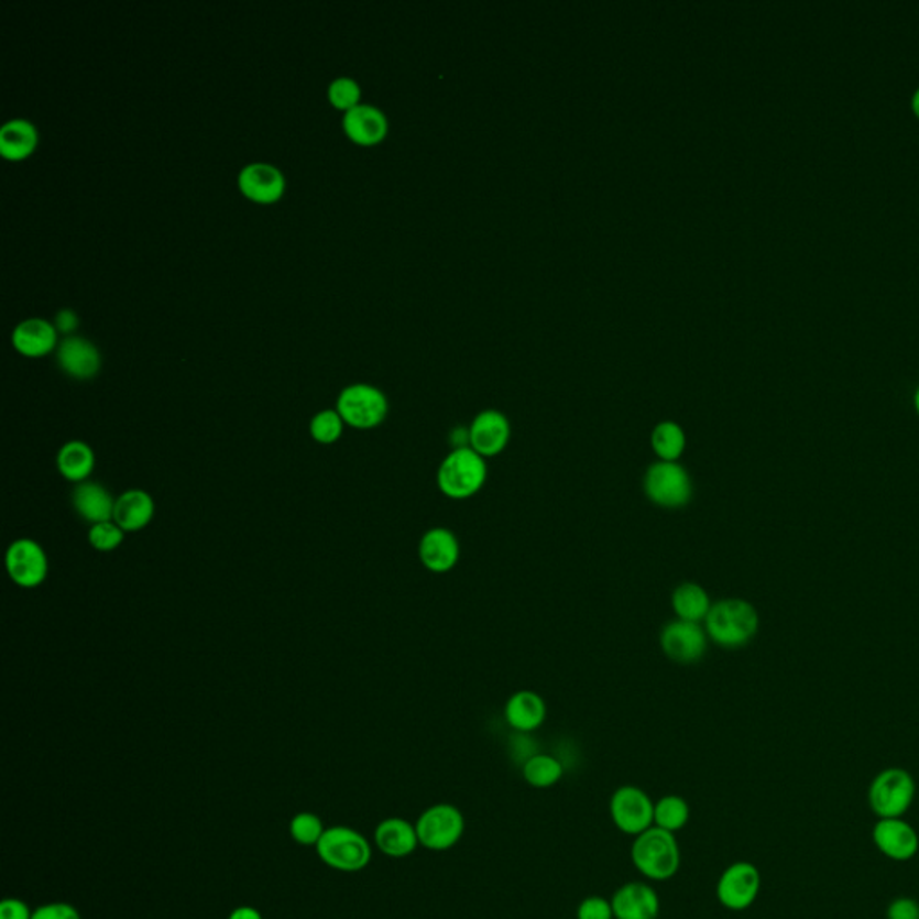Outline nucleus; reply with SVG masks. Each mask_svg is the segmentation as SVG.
I'll return each mask as SVG.
<instances>
[{
  "mask_svg": "<svg viewBox=\"0 0 919 919\" xmlns=\"http://www.w3.org/2000/svg\"><path fill=\"white\" fill-rule=\"evenodd\" d=\"M289 833H292L293 841L302 846H317L321 835L326 833V828L317 813L300 812L289 822Z\"/></svg>",
  "mask_w": 919,
  "mask_h": 919,
  "instance_id": "31",
  "label": "nucleus"
},
{
  "mask_svg": "<svg viewBox=\"0 0 919 919\" xmlns=\"http://www.w3.org/2000/svg\"><path fill=\"white\" fill-rule=\"evenodd\" d=\"M389 408L386 395L365 383L347 386L336 403V412L341 415L343 423L354 429L378 428L385 423Z\"/></svg>",
  "mask_w": 919,
  "mask_h": 919,
  "instance_id": "7",
  "label": "nucleus"
},
{
  "mask_svg": "<svg viewBox=\"0 0 919 919\" xmlns=\"http://www.w3.org/2000/svg\"><path fill=\"white\" fill-rule=\"evenodd\" d=\"M343 426H346V423H343V418H341V415L336 409H324V412L313 417L309 431H311V437L318 444L329 446V444H335L340 440L341 434H343Z\"/></svg>",
  "mask_w": 919,
  "mask_h": 919,
  "instance_id": "32",
  "label": "nucleus"
},
{
  "mask_svg": "<svg viewBox=\"0 0 919 919\" xmlns=\"http://www.w3.org/2000/svg\"><path fill=\"white\" fill-rule=\"evenodd\" d=\"M6 569L17 586L34 589L47 579L50 560L36 540L19 539L6 551Z\"/></svg>",
  "mask_w": 919,
  "mask_h": 919,
  "instance_id": "12",
  "label": "nucleus"
},
{
  "mask_svg": "<svg viewBox=\"0 0 919 919\" xmlns=\"http://www.w3.org/2000/svg\"><path fill=\"white\" fill-rule=\"evenodd\" d=\"M58 343V329L42 318L22 321L13 332V346L20 354L30 358L50 354Z\"/></svg>",
  "mask_w": 919,
  "mask_h": 919,
  "instance_id": "24",
  "label": "nucleus"
},
{
  "mask_svg": "<svg viewBox=\"0 0 919 919\" xmlns=\"http://www.w3.org/2000/svg\"><path fill=\"white\" fill-rule=\"evenodd\" d=\"M912 105H915L916 113L919 116V88L916 90L915 98H912Z\"/></svg>",
  "mask_w": 919,
  "mask_h": 919,
  "instance_id": "42",
  "label": "nucleus"
},
{
  "mask_svg": "<svg viewBox=\"0 0 919 919\" xmlns=\"http://www.w3.org/2000/svg\"><path fill=\"white\" fill-rule=\"evenodd\" d=\"M577 919H614L613 905L603 896H589L580 901Z\"/></svg>",
  "mask_w": 919,
  "mask_h": 919,
  "instance_id": "35",
  "label": "nucleus"
},
{
  "mask_svg": "<svg viewBox=\"0 0 919 919\" xmlns=\"http://www.w3.org/2000/svg\"><path fill=\"white\" fill-rule=\"evenodd\" d=\"M915 404H916V409H918V414H919V389L916 390Z\"/></svg>",
  "mask_w": 919,
  "mask_h": 919,
  "instance_id": "43",
  "label": "nucleus"
},
{
  "mask_svg": "<svg viewBox=\"0 0 919 919\" xmlns=\"http://www.w3.org/2000/svg\"><path fill=\"white\" fill-rule=\"evenodd\" d=\"M690 821V807L681 796H665L654 805V827L676 833Z\"/></svg>",
  "mask_w": 919,
  "mask_h": 919,
  "instance_id": "30",
  "label": "nucleus"
},
{
  "mask_svg": "<svg viewBox=\"0 0 919 919\" xmlns=\"http://www.w3.org/2000/svg\"><path fill=\"white\" fill-rule=\"evenodd\" d=\"M56 466L67 482L84 483L92 474L96 466V455L88 444L81 440H70L59 449Z\"/></svg>",
  "mask_w": 919,
  "mask_h": 919,
  "instance_id": "27",
  "label": "nucleus"
},
{
  "mask_svg": "<svg viewBox=\"0 0 919 919\" xmlns=\"http://www.w3.org/2000/svg\"><path fill=\"white\" fill-rule=\"evenodd\" d=\"M374 839L380 852L394 858L412 855L420 844L415 824L401 818L381 821L375 828Z\"/></svg>",
  "mask_w": 919,
  "mask_h": 919,
  "instance_id": "21",
  "label": "nucleus"
},
{
  "mask_svg": "<svg viewBox=\"0 0 919 919\" xmlns=\"http://www.w3.org/2000/svg\"><path fill=\"white\" fill-rule=\"evenodd\" d=\"M88 540H90L94 550H118L119 546L122 545V540H124V530H122L121 526L116 525V521H105V523L90 526Z\"/></svg>",
  "mask_w": 919,
  "mask_h": 919,
  "instance_id": "33",
  "label": "nucleus"
},
{
  "mask_svg": "<svg viewBox=\"0 0 919 919\" xmlns=\"http://www.w3.org/2000/svg\"><path fill=\"white\" fill-rule=\"evenodd\" d=\"M762 890V875L751 862L740 861L725 867L716 884V898L725 909H750Z\"/></svg>",
  "mask_w": 919,
  "mask_h": 919,
  "instance_id": "10",
  "label": "nucleus"
},
{
  "mask_svg": "<svg viewBox=\"0 0 919 919\" xmlns=\"http://www.w3.org/2000/svg\"><path fill=\"white\" fill-rule=\"evenodd\" d=\"M449 444H451V451H455V449H468L469 428L458 426V428L452 429L451 435H449Z\"/></svg>",
  "mask_w": 919,
  "mask_h": 919,
  "instance_id": "40",
  "label": "nucleus"
},
{
  "mask_svg": "<svg viewBox=\"0 0 919 919\" xmlns=\"http://www.w3.org/2000/svg\"><path fill=\"white\" fill-rule=\"evenodd\" d=\"M239 189L247 198L258 204H275L286 189L284 175L272 164L255 162L239 173Z\"/></svg>",
  "mask_w": 919,
  "mask_h": 919,
  "instance_id": "16",
  "label": "nucleus"
},
{
  "mask_svg": "<svg viewBox=\"0 0 919 919\" xmlns=\"http://www.w3.org/2000/svg\"><path fill=\"white\" fill-rule=\"evenodd\" d=\"M654 805L645 790L625 785L613 794L609 810L620 832L637 836L654 827Z\"/></svg>",
  "mask_w": 919,
  "mask_h": 919,
  "instance_id": "9",
  "label": "nucleus"
},
{
  "mask_svg": "<svg viewBox=\"0 0 919 919\" xmlns=\"http://www.w3.org/2000/svg\"><path fill=\"white\" fill-rule=\"evenodd\" d=\"M58 363L74 380H92L101 369V355L85 338H67L59 346Z\"/></svg>",
  "mask_w": 919,
  "mask_h": 919,
  "instance_id": "19",
  "label": "nucleus"
},
{
  "mask_svg": "<svg viewBox=\"0 0 919 919\" xmlns=\"http://www.w3.org/2000/svg\"><path fill=\"white\" fill-rule=\"evenodd\" d=\"M708 634L701 623L674 620L663 627L659 645L668 659L679 665L701 661L708 650Z\"/></svg>",
  "mask_w": 919,
  "mask_h": 919,
  "instance_id": "11",
  "label": "nucleus"
},
{
  "mask_svg": "<svg viewBox=\"0 0 919 919\" xmlns=\"http://www.w3.org/2000/svg\"><path fill=\"white\" fill-rule=\"evenodd\" d=\"M759 627L758 611L742 599H724L713 603L705 616V634L722 648L745 647Z\"/></svg>",
  "mask_w": 919,
  "mask_h": 919,
  "instance_id": "1",
  "label": "nucleus"
},
{
  "mask_svg": "<svg viewBox=\"0 0 919 919\" xmlns=\"http://www.w3.org/2000/svg\"><path fill=\"white\" fill-rule=\"evenodd\" d=\"M711 605L710 594L697 582H682L671 593V609L682 622H704Z\"/></svg>",
  "mask_w": 919,
  "mask_h": 919,
  "instance_id": "26",
  "label": "nucleus"
},
{
  "mask_svg": "<svg viewBox=\"0 0 919 919\" xmlns=\"http://www.w3.org/2000/svg\"><path fill=\"white\" fill-rule=\"evenodd\" d=\"M418 842L429 852H448L466 832V819L457 807L440 802L420 813L415 822Z\"/></svg>",
  "mask_w": 919,
  "mask_h": 919,
  "instance_id": "8",
  "label": "nucleus"
},
{
  "mask_svg": "<svg viewBox=\"0 0 919 919\" xmlns=\"http://www.w3.org/2000/svg\"><path fill=\"white\" fill-rule=\"evenodd\" d=\"M634 867L648 880H668L681 866V850L676 833L661 828H648L639 833L633 844Z\"/></svg>",
  "mask_w": 919,
  "mask_h": 919,
  "instance_id": "2",
  "label": "nucleus"
},
{
  "mask_svg": "<svg viewBox=\"0 0 919 919\" xmlns=\"http://www.w3.org/2000/svg\"><path fill=\"white\" fill-rule=\"evenodd\" d=\"M650 446L659 462H679L686 449L685 429L674 420H663L653 429Z\"/></svg>",
  "mask_w": 919,
  "mask_h": 919,
  "instance_id": "28",
  "label": "nucleus"
},
{
  "mask_svg": "<svg viewBox=\"0 0 919 919\" xmlns=\"http://www.w3.org/2000/svg\"><path fill=\"white\" fill-rule=\"evenodd\" d=\"M887 919H919V901L910 896H900L887 905Z\"/></svg>",
  "mask_w": 919,
  "mask_h": 919,
  "instance_id": "37",
  "label": "nucleus"
},
{
  "mask_svg": "<svg viewBox=\"0 0 919 919\" xmlns=\"http://www.w3.org/2000/svg\"><path fill=\"white\" fill-rule=\"evenodd\" d=\"M229 919H263V915L255 907L243 905V907H238V909L232 910Z\"/></svg>",
  "mask_w": 919,
  "mask_h": 919,
  "instance_id": "41",
  "label": "nucleus"
},
{
  "mask_svg": "<svg viewBox=\"0 0 919 919\" xmlns=\"http://www.w3.org/2000/svg\"><path fill=\"white\" fill-rule=\"evenodd\" d=\"M329 101H331L332 107L349 112L352 108L361 105L360 84L352 78L335 79L329 87Z\"/></svg>",
  "mask_w": 919,
  "mask_h": 919,
  "instance_id": "34",
  "label": "nucleus"
},
{
  "mask_svg": "<svg viewBox=\"0 0 919 919\" xmlns=\"http://www.w3.org/2000/svg\"><path fill=\"white\" fill-rule=\"evenodd\" d=\"M39 144V133L33 122L25 119H13L6 122L0 130V153L6 161H24L33 153Z\"/></svg>",
  "mask_w": 919,
  "mask_h": 919,
  "instance_id": "25",
  "label": "nucleus"
},
{
  "mask_svg": "<svg viewBox=\"0 0 919 919\" xmlns=\"http://www.w3.org/2000/svg\"><path fill=\"white\" fill-rule=\"evenodd\" d=\"M511 437V420L500 409H483L469 426V448L485 460L502 455Z\"/></svg>",
  "mask_w": 919,
  "mask_h": 919,
  "instance_id": "13",
  "label": "nucleus"
},
{
  "mask_svg": "<svg viewBox=\"0 0 919 919\" xmlns=\"http://www.w3.org/2000/svg\"><path fill=\"white\" fill-rule=\"evenodd\" d=\"M155 516V502L147 492L133 491L122 492L116 500L113 508V521L124 532L144 530Z\"/></svg>",
  "mask_w": 919,
  "mask_h": 919,
  "instance_id": "23",
  "label": "nucleus"
},
{
  "mask_svg": "<svg viewBox=\"0 0 919 919\" xmlns=\"http://www.w3.org/2000/svg\"><path fill=\"white\" fill-rule=\"evenodd\" d=\"M546 702L539 693L530 690L516 691L506 701L505 720L517 733H532L539 730L546 720Z\"/></svg>",
  "mask_w": 919,
  "mask_h": 919,
  "instance_id": "20",
  "label": "nucleus"
},
{
  "mask_svg": "<svg viewBox=\"0 0 919 919\" xmlns=\"http://www.w3.org/2000/svg\"><path fill=\"white\" fill-rule=\"evenodd\" d=\"M643 491L654 505L676 511L691 502L693 482L690 472L679 462H659L648 466L643 477Z\"/></svg>",
  "mask_w": 919,
  "mask_h": 919,
  "instance_id": "5",
  "label": "nucleus"
},
{
  "mask_svg": "<svg viewBox=\"0 0 919 919\" xmlns=\"http://www.w3.org/2000/svg\"><path fill=\"white\" fill-rule=\"evenodd\" d=\"M614 919H657L659 896L643 882H628L614 893Z\"/></svg>",
  "mask_w": 919,
  "mask_h": 919,
  "instance_id": "17",
  "label": "nucleus"
},
{
  "mask_svg": "<svg viewBox=\"0 0 919 919\" xmlns=\"http://www.w3.org/2000/svg\"><path fill=\"white\" fill-rule=\"evenodd\" d=\"M565 774V767L559 759L550 754H534L523 764V776L526 784L535 788H550L559 784Z\"/></svg>",
  "mask_w": 919,
  "mask_h": 919,
  "instance_id": "29",
  "label": "nucleus"
},
{
  "mask_svg": "<svg viewBox=\"0 0 919 919\" xmlns=\"http://www.w3.org/2000/svg\"><path fill=\"white\" fill-rule=\"evenodd\" d=\"M31 919H81V916L73 905L54 901V904H45L33 910Z\"/></svg>",
  "mask_w": 919,
  "mask_h": 919,
  "instance_id": "36",
  "label": "nucleus"
},
{
  "mask_svg": "<svg viewBox=\"0 0 919 919\" xmlns=\"http://www.w3.org/2000/svg\"><path fill=\"white\" fill-rule=\"evenodd\" d=\"M343 130L347 136L360 146L380 144L389 133V119L374 105H358L346 113Z\"/></svg>",
  "mask_w": 919,
  "mask_h": 919,
  "instance_id": "18",
  "label": "nucleus"
},
{
  "mask_svg": "<svg viewBox=\"0 0 919 919\" xmlns=\"http://www.w3.org/2000/svg\"><path fill=\"white\" fill-rule=\"evenodd\" d=\"M78 327V317L70 309H64L56 315V329L62 332H73Z\"/></svg>",
  "mask_w": 919,
  "mask_h": 919,
  "instance_id": "39",
  "label": "nucleus"
},
{
  "mask_svg": "<svg viewBox=\"0 0 919 919\" xmlns=\"http://www.w3.org/2000/svg\"><path fill=\"white\" fill-rule=\"evenodd\" d=\"M916 799V781L909 770L890 767L871 781L867 802L878 819L904 818Z\"/></svg>",
  "mask_w": 919,
  "mask_h": 919,
  "instance_id": "4",
  "label": "nucleus"
},
{
  "mask_svg": "<svg viewBox=\"0 0 919 919\" xmlns=\"http://www.w3.org/2000/svg\"><path fill=\"white\" fill-rule=\"evenodd\" d=\"M73 505L78 516L92 525L113 521L116 500L112 494L96 482L78 483L73 492Z\"/></svg>",
  "mask_w": 919,
  "mask_h": 919,
  "instance_id": "22",
  "label": "nucleus"
},
{
  "mask_svg": "<svg viewBox=\"0 0 919 919\" xmlns=\"http://www.w3.org/2000/svg\"><path fill=\"white\" fill-rule=\"evenodd\" d=\"M33 918V910L25 901L19 898H6L0 904V919H31Z\"/></svg>",
  "mask_w": 919,
  "mask_h": 919,
  "instance_id": "38",
  "label": "nucleus"
},
{
  "mask_svg": "<svg viewBox=\"0 0 919 919\" xmlns=\"http://www.w3.org/2000/svg\"><path fill=\"white\" fill-rule=\"evenodd\" d=\"M418 559L431 573H449L460 560V543L455 532L446 526H435L420 537Z\"/></svg>",
  "mask_w": 919,
  "mask_h": 919,
  "instance_id": "15",
  "label": "nucleus"
},
{
  "mask_svg": "<svg viewBox=\"0 0 919 919\" xmlns=\"http://www.w3.org/2000/svg\"><path fill=\"white\" fill-rule=\"evenodd\" d=\"M317 853L326 866L343 873L365 869L372 858L366 836L347 827L327 828L317 844Z\"/></svg>",
  "mask_w": 919,
  "mask_h": 919,
  "instance_id": "6",
  "label": "nucleus"
},
{
  "mask_svg": "<svg viewBox=\"0 0 919 919\" xmlns=\"http://www.w3.org/2000/svg\"><path fill=\"white\" fill-rule=\"evenodd\" d=\"M871 836L876 850L890 861L907 862L918 855V832L904 818L878 819Z\"/></svg>",
  "mask_w": 919,
  "mask_h": 919,
  "instance_id": "14",
  "label": "nucleus"
},
{
  "mask_svg": "<svg viewBox=\"0 0 919 919\" xmlns=\"http://www.w3.org/2000/svg\"><path fill=\"white\" fill-rule=\"evenodd\" d=\"M486 477L489 469L485 458L471 448L455 449L438 466V491L449 500H468L482 491Z\"/></svg>",
  "mask_w": 919,
  "mask_h": 919,
  "instance_id": "3",
  "label": "nucleus"
}]
</instances>
